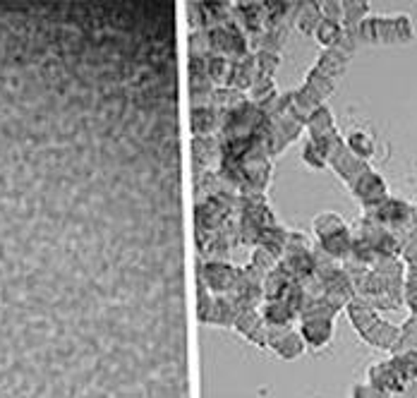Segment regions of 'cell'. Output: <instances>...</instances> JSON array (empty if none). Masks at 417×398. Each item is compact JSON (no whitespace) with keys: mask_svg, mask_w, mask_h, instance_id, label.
<instances>
[{"mask_svg":"<svg viewBox=\"0 0 417 398\" xmlns=\"http://www.w3.org/2000/svg\"><path fill=\"white\" fill-rule=\"evenodd\" d=\"M201 274L204 278H199V281L216 295L233 293L240 281V269L228 261H206V264H201Z\"/></svg>","mask_w":417,"mask_h":398,"instance_id":"cell-1","label":"cell"},{"mask_svg":"<svg viewBox=\"0 0 417 398\" xmlns=\"http://www.w3.org/2000/svg\"><path fill=\"white\" fill-rule=\"evenodd\" d=\"M266 346L276 350L281 358L295 360L305 353V341L288 326H266Z\"/></svg>","mask_w":417,"mask_h":398,"instance_id":"cell-2","label":"cell"},{"mask_svg":"<svg viewBox=\"0 0 417 398\" xmlns=\"http://www.w3.org/2000/svg\"><path fill=\"white\" fill-rule=\"evenodd\" d=\"M353 189H355V194L362 199V204L367 206H377L384 201L386 197V182L381 180V178L377 173H372V170H365L357 180L353 182Z\"/></svg>","mask_w":417,"mask_h":398,"instance_id":"cell-3","label":"cell"},{"mask_svg":"<svg viewBox=\"0 0 417 398\" xmlns=\"http://www.w3.org/2000/svg\"><path fill=\"white\" fill-rule=\"evenodd\" d=\"M233 329L242 334L247 341H254L257 346H266V324L257 310H242L237 312Z\"/></svg>","mask_w":417,"mask_h":398,"instance_id":"cell-4","label":"cell"},{"mask_svg":"<svg viewBox=\"0 0 417 398\" xmlns=\"http://www.w3.org/2000/svg\"><path fill=\"white\" fill-rule=\"evenodd\" d=\"M333 336V319H302V341L305 346L321 348Z\"/></svg>","mask_w":417,"mask_h":398,"instance_id":"cell-5","label":"cell"},{"mask_svg":"<svg viewBox=\"0 0 417 398\" xmlns=\"http://www.w3.org/2000/svg\"><path fill=\"white\" fill-rule=\"evenodd\" d=\"M259 314L266 326H288L297 317V312L283 300H264Z\"/></svg>","mask_w":417,"mask_h":398,"instance_id":"cell-6","label":"cell"},{"mask_svg":"<svg viewBox=\"0 0 417 398\" xmlns=\"http://www.w3.org/2000/svg\"><path fill=\"white\" fill-rule=\"evenodd\" d=\"M348 314H350V319H353V324H355V329L360 331V334H365V331L372 329L374 324L379 322V317H377V310L374 307H369L365 300L362 298H355L348 302Z\"/></svg>","mask_w":417,"mask_h":398,"instance_id":"cell-7","label":"cell"},{"mask_svg":"<svg viewBox=\"0 0 417 398\" xmlns=\"http://www.w3.org/2000/svg\"><path fill=\"white\" fill-rule=\"evenodd\" d=\"M398 336H401V329L389 322H377L372 329L362 334V338H365L369 346H377V348H393Z\"/></svg>","mask_w":417,"mask_h":398,"instance_id":"cell-8","label":"cell"},{"mask_svg":"<svg viewBox=\"0 0 417 398\" xmlns=\"http://www.w3.org/2000/svg\"><path fill=\"white\" fill-rule=\"evenodd\" d=\"M218 125V118L216 113H213V108H208V106H194L192 113H189V128H192L194 137H201V135L211 132L213 128Z\"/></svg>","mask_w":417,"mask_h":398,"instance_id":"cell-9","label":"cell"},{"mask_svg":"<svg viewBox=\"0 0 417 398\" xmlns=\"http://www.w3.org/2000/svg\"><path fill=\"white\" fill-rule=\"evenodd\" d=\"M307 128L312 130V139H321L333 132V118L326 106H317L307 118Z\"/></svg>","mask_w":417,"mask_h":398,"instance_id":"cell-10","label":"cell"},{"mask_svg":"<svg viewBox=\"0 0 417 398\" xmlns=\"http://www.w3.org/2000/svg\"><path fill=\"white\" fill-rule=\"evenodd\" d=\"M331 89H333V80H329V77H324V75H319L317 70H312V75L307 77L305 89H302V92H305L307 97H312L319 104L321 99L329 97Z\"/></svg>","mask_w":417,"mask_h":398,"instance_id":"cell-11","label":"cell"},{"mask_svg":"<svg viewBox=\"0 0 417 398\" xmlns=\"http://www.w3.org/2000/svg\"><path fill=\"white\" fill-rule=\"evenodd\" d=\"M345 70V58H343V53L341 51H336V49H329L321 56V61H319V68H317V73L319 75H324V77H336V75H341Z\"/></svg>","mask_w":417,"mask_h":398,"instance_id":"cell-12","label":"cell"},{"mask_svg":"<svg viewBox=\"0 0 417 398\" xmlns=\"http://www.w3.org/2000/svg\"><path fill=\"white\" fill-rule=\"evenodd\" d=\"M314 37H317L319 44H324V46H338V41H341V37H343L341 22L321 20L317 29H314Z\"/></svg>","mask_w":417,"mask_h":398,"instance_id":"cell-13","label":"cell"},{"mask_svg":"<svg viewBox=\"0 0 417 398\" xmlns=\"http://www.w3.org/2000/svg\"><path fill=\"white\" fill-rule=\"evenodd\" d=\"M314 230H317L319 240H324V237L336 235V233H341V230H345V223L336 216V213H324V216H317V221H314Z\"/></svg>","mask_w":417,"mask_h":398,"instance_id":"cell-14","label":"cell"},{"mask_svg":"<svg viewBox=\"0 0 417 398\" xmlns=\"http://www.w3.org/2000/svg\"><path fill=\"white\" fill-rule=\"evenodd\" d=\"M348 151L355 154L357 158H369L374 154V142L365 132H355L348 139Z\"/></svg>","mask_w":417,"mask_h":398,"instance_id":"cell-15","label":"cell"},{"mask_svg":"<svg viewBox=\"0 0 417 398\" xmlns=\"http://www.w3.org/2000/svg\"><path fill=\"white\" fill-rule=\"evenodd\" d=\"M252 266H254V269H259L261 274L266 276L271 269H276V266H278V257H273L269 249L257 247V249H254V254H252Z\"/></svg>","mask_w":417,"mask_h":398,"instance_id":"cell-16","label":"cell"},{"mask_svg":"<svg viewBox=\"0 0 417 398\" xmlns=\"http://www.w3.org/2000/svg\"><path fill=\"white\" fill-rule=\"evenodd\" d=\"M367 13V3H343V22L345 27H357Z\"/></svg>","mask_w":417,"mask_h":398,"instance_id":"cell-17","label":"cell"},{"mask_svg":"<svg viewBox=\"0 0 417 398\" xmlns=\"http://www.w3.org/2000/svg\"><path fill=\"white\" fill-rule=\"evenodd\" d=\"M302 156H305V161L312 166V168H321V166L326 163L324 154L319 151V147L314 144V139L307 142V147H305V151H302Z\"/></svg>","mask_w":417,"mask_h":398,"instance_id":"cell-18","label":"cell"},{"mask_svg":"<svg viewBox=\"0 0 417 398\" xmlns=\"http://www.w3.org/2000/svg\"><path fill=\"white\" fill-rule=\"evenodd\" d=\"M379 396H384V394H379L377 389H374L372 384H357L355 389H353V398H379Z\"/></svg>","mask_w":417,"mask_h":398,"instance_id":"cell-19","label":"cell"}]
</instances>
